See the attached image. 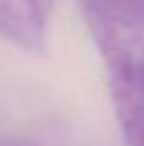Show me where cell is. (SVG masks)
I'll return each mask as SVG.
<instances>
[{"mask_svg": "<svg viewBox=\"0 0 144 146\" xmlns=\"http://www.w3.org/2000/svg\"><path fill=\"white\" fill-rule=\"evenodd\" d=\"M92 37L137 46L144 33V0H83Z\"/></svg>", "mask_w": 144, "mask_h": 146, "instance_id": "obj_2", "label": "cell"}, {"mask_svg": "<svg viewBox=\"0 0 144 146\" xmlns=\"http://www.w3.org/2000/svg\"><path fill=\"white\" fill-rule=\"evenodd\" d=\"M0 146H35L28 141H20V139H2Z\"/></svg>", "mask_w": 144, "mask_h": 146, "instance_id": "obj_5", "label": "cell"}, {"mask_svg": "<svg viewBox=\"0 0 144 146\" xmlns=\"http://www.w3.org/2000/svg\"><path fill=\"white\" fill-rule=\"evenodd\" d=\"M111 98L126 146H144V54L107 63Z\"/></svg>", "mask_w": 144, "mask_h": 146, "instance_id": "obj_1", "label": "cell"}, {"mask_svg": "<svg viewBox=\"0 0 144 146\" xmlns=\"http://www.w3.org/2000/svg\"><path fill=\"white\" fill-rule=\"evenodd\" d=\"M28 2H30L32 13H33V17L37 19V22L46 28L48 19H50V15H52V9H54L55 0H28Z\"/></svg>", "mask_w": 144, "mask_h": 146, "instance_id": "obj_4", "label": "cell"}, {"mask_svg": "<svg viewBox=\"0 0 144 146\" xmlns=\"http://www.w3.org/2000/svg\"><path fill=\"white\" fill-rule=\"evenodd\" d=\"M0 37L30 54L46 52V28L33 17L28 0H0Z\"/></svg>", "mask_w": 144, "mask_h": 146, "instance_id": "obj_3", "label": "cell"}]
</instances>
